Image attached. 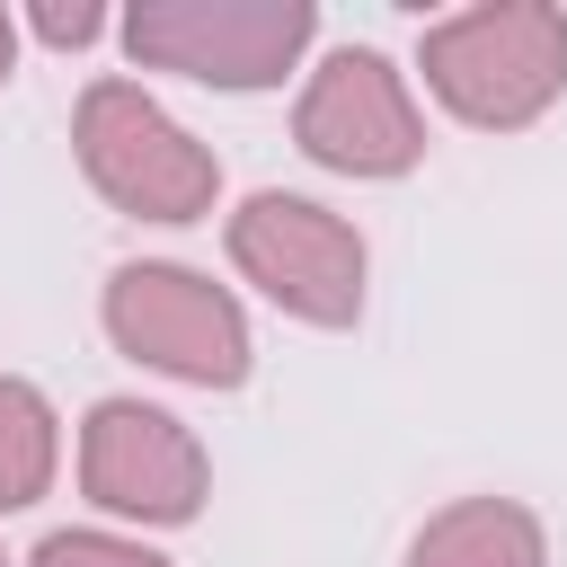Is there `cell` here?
<instances>
[{"label": "cell", "mask_w": 567, "mask_h": 567, "mask_svg": "<svg viewBox=\"0 0 567 567\" xmlns=\"http://www.w3.org/2000/svg\"><path fill=\"white\" fill-rule=\"evenodd\" d=\"M425 80L470 124H532L567 89V18L532 9V0L470 9L425 35Z\"/></svg>", "instance_id": "1"}, {"label": "cell", "mask_w": 567, "mask_h": 567, "mask_svg": "<svg viewBox=\"0 0 567 567\" xmlns=\"http://www.w3.org/2000/svg\"><path fill=\"white\" fill-rule=\"evenodd\" d=\"M106 328L124 354H142L177 381H204V390H230L248 372V328H239L230 292L186 266H124L106 284Z\"/></svg>", "instance_id": "4"}, {"label": "cell", "mask_w": 567, "mask_h": 567, "mask_svg": "<svg viewBox=\"0 0 567 567\" xmlns=\"http://www.w3.org/2000/svg\"><path fill=\"white\" fill-rule=\"evenodd\" d=\"M35 27H44L53 44H89V35H97V9H44Z\"/></svg>", "instance_id": "11"}, {"label": "cell", "mask_w": 567, "mask_h": 567, "mask_svg": "<svg viewBox=\"0 0 567 567\" xmlns=\"http://www.w3.org/2000/svg\"><path fill=\"white\" fill-rule=\"evenodd\" d=\"M9 44H18V35H9V9H0V80H9Z\"/></svg>", "instance_id": "12"}, {"label": "cell", "mask_w": 567, "mask_h": 567, "mask_svg": "<svg viewBox=\"0 0 567 567\" xmlns=\"http://www.w3.org/2000/svg\"><path fill=\"white\" fill-rule=\"evenodd\" d=\"M80 478L97 505L115 514H142V523H186L204 505V452L177 416L159 408H133V399H106L80 434Z\"/></svg>", "instance_id": "6"}, {"label": "cell", "mask_w": 567, "mask_h": 567, "mask_svg": "<svg viewBox=\"0 0 567 567\" xmlns=\"http://www.w3.org/2000/svg\"><path fill=\"white\" fill-rule=\"evenodd\" d=\"M53 478V416L27 381H0V505H35Z\"/></svg>", "instance_id": "9"}, {"label": "cell", "mask_w": 567, "mask_h": 567, "mask_svg": "<svg viewBox=\"0 0 567 567\" xmlns=\"http://www.w3.org/2000/svg\"><path fill=\"white\" fill-rule=\"evenodd\" d=\"M301 151L346 177H390L416 159V106L381 53H328L301 97Z\"/></svg>", "instance_id": "7"}, {"label": "cell", "mask_w": 567, "mask_h": 567, "mask_svg": "<svg viewBox=\"0 0 567 567\" xmlns=\"http://www.w3.org/2000/svg\"><path fill=\"white\" fill-rule=\"evenodd\" d=\"M124 44L159 71H186V80L266 89L310 44V9L301 0H151L124 18Z\"/></svg>", "instance_id": "3"}, {"label": "cell", "mask_w": 567, "mask_h": 567, "mask_svg": "<svg viewBox=\"0 0 567 567\" xmlns=\"http://www.w3.org/2000/svg\"><path fill=\"white\" fill-rule=\"evenodd\" d=\"M35 567H168V558L133 549V540H106V532H53L35 549Z\"/></svg>", "instance_id": "10"}, {"label": "cell", "mask_w": 567, "mask_h": 567, "mask_svg": "<svg viewBox=\"0 0 567 567\" xmlns=\"http://www.w3.org/2000/svg\"><path fill=\"white\" fill-rule=\"evenodd\" d=\"M80 159L142 221H195L213 204V151L186 142L133 80H97L80 97Z\"/></svg>", "instance_id": "2"}, {"label": "cell", "mask_w": 567, "mask_h": 567, "mask_svg": "<svg viewBox=\"0 0 567 567\" xmlns=\"http://www.w3.org/2000/svg\"><path fill=\"white\" fill-rule=\"evenodd\" d=\"M230 257L248 284H266L284 310L319 328H346L363 301V239L301 195H248V213L230 221Z\"/></svg>", "instance_id": "5"}, {"label": "cell", "mask_w": 567, "mask_h": 567, "mask_svg": "<svg viewBox=\"0 0 567 567\" xmlns=\"http://www.w3.org/2000/svg\"><path fill=\"white\" fill-rule=\"evenodd\" d=\"M408 567H540V523L523 505L470 496V505H452V514H434L416 532Z\"/></svg>", "instance_id": "8"}]
</instances>
